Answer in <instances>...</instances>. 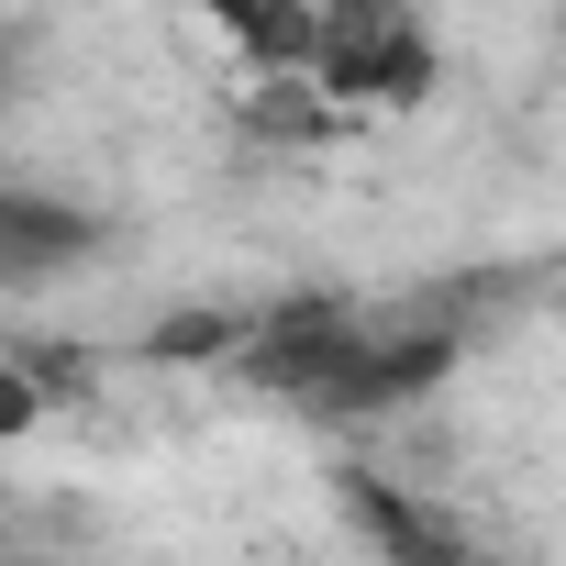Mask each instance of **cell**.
Wrapping results in <instances>:
<instances>
[{
	"label": "cell",
	"mask_w": 566,
	"mask_h": 566,
	"mask_svg": "<svg viewBox=\"0 0 566 566\" xmlns=\"http://www.w3.org/2000/svg\"><path fill=\"white\" fill-rule=\"evenodd\" d=\"M356 345H367V323L345 312V301H277V312H255L244 323V345H233V367L255 378V389H277V400H334V378L356 367Z\"/></svg>",
	"instance_id": "cell-1"
},
{
	"label": "cell",
	"mask_w": 566,
	"mask_h": 566,
	"mask_svg": "<svg viewBox=\"0 0 566 566\" xmlns=\"http://www.w3.org/2000/svg\"><path fill=\"white\" fill-rule=\"evenodd\" d=\"M312 90L411 101V90H433V45H422V23H400V12H334V23H312Z\"/></svg>",
	"instance_id": "cell-2"
},
{
	"label": "cell",
	"mask_w": 566,
	"mask_h": 566,
	"mask_svg": "<svg viewBox=\"0 0 566 566\" xmlns=\"http://www.w3.org/2000/svg\"><path fill=\"white\" fill-rule=\"evenodd\" d=\"M90 244H101L90 211H67V200H45V189H0V290H34V277L78 266Z\"/></svg>",
	"instance_id": "cell-3"
},
{
	"label": "cell",
	"mask_w": 566,
	"mask_h": 566,
	"mask_svg": "<svg viewBox=\"0 0 566 566\" xmlns=\"http://www.w3.org/2000/svg\"><path fill=\"white\" fill-rule=\"evenodd\" d=\"M345 500H356V511L378 522V544H389L400 566H489L478 544H455V533H444L433 511H411V500H400V489H378V478H345Z\"/></svg>",
	"instance_id": "cell-4"
},
{
	"label": "cell",
	"mask_w": 566,
	"mask_h": 566,
	"mask_svg": "<svg viewBox=\"0 0 566 566\" xmlns=\"http://www.w3.org/2000/svg\"><path fill=\"white\" fill-rule=\"evenodd\" d=\"M233 345H244V312H167V323L145 334L156 367H211V356H233Z\"/></svg>",
	"instance_id": "cell-5"
},
{
	"label": "cell",
	"mask_w": 566,
	"mask_h": 566,
	"mask_svg": "<svg viewBox=\"0 0 566 566\" xmlns=\"http://www.w3.org/2000/svg\"><path fill=\"white\" fill-rule=\"evenodd\" d=\"M45 411V389H34V367H0V444H12L23 422Z\"/></svg>",
	"instance_id": "cell-6"
},
{
	"label": "cell",
	"mask_w": 566,
	"mask_h": 566,
	"mask_svg": "<svg viewBox=\"0 0 566 566\" xmlns=\"http://www.w3.org/2000/svg\"><path fill=\"white\" fill-rule=\"evenodd\" d=\"M0 67H12V34H0Z\"/></svg>",
	"instance_id": "cell-7"
}]
</instances>
